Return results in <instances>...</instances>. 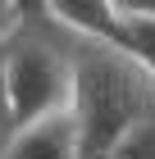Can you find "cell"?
<instances>
[{
	"mask_svg": "<svg viewBox=\"0 0 155 159\" xmlns=\"http://www.w3.org/2000/svg\"><path fill=\"white\" fill-rule=\"evenodd\" d=\"M69 114L78 127V159H96L155 118V77L114 46L69 37Z\"/></svg>",
	"mask_w": 155,
	"mask_h": 159,
	"instance_id": "obj_1",
	"label": "cell"
},
{
	"mask_svg": "<svg viewBox=\"0 0 155 159\" xmlns=\"http://www.w3.org/2000/svg\"><path fill=\"white\" fill-rule=\"evenodd\" d=\"M5 86L14 127L69 109V37L50 23L46 5H18L5 32Z\"/></svg>",
	"mask_w": 155,
	"mask_h": 159,
	"instance_id": "obj_2",
	"label": "cell"
},
{
	"mask_svg": "<svg viewBox=\"0 0 155 159\" xmlns=\"http://www.w3.org/2000/svg\"><path fill=\"white\" fill-rule=\"evenodd\" d=\"M0 159H78V127L69 109H55L46 118H32L14 127Z\"/></svg>",
	"mask_w": 155,
	"mask_h": 159,
	"instance_id": "obj_3",
	"label": "cell"
},
{
	"mask_svg": "<svg viewBox=\"0 0 155 159\" xmlns=\"http://www.w3.org/2000/svg\"><path fill=\"white\" fill-rule=\"evenodd\" d=\"M114 50H123L155 77V5L114 0Z\"/></svg>",
	"mask_w": 155,
	"mask_h": 159,
	"instance_id": "obj_4",
	"label": "cell"
},
{
	"mask_svg": "<svg viewBox=\"0 0 155 159\" xmlns=\"http://www.w3.org/2000/svg\"><path fill=\"white\" fill-rule=\"evenodd\" d=\"M96 159H155V118H146L142 127H132L123 141H114L105 155H96Z\"/></svg>",
	"mask_w": 155,
	"mask_h": 159,
	"instance_id": "obj_5",
	"label": "cell"
},
{
	"mask_svg": "<svg viewBox=\"0 0 155 159\" xmlns=\"http://www.w3.org/2000/svg\"><path fill=\"white\" fill-rule=\"evenodd\" d=\"M14 136V114H9V86H5V32H0V155Z\"/></svg>",
	"mask_w": 155,
	"mask_h": 159,
	"instance_id": "obj_6",
	"label": "cell"
}]
</instances>
